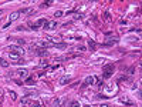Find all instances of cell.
Returning a JSON list of instances; mask_svg holds the SVG:
<instances>
[{
  "label": "cell",
  "mask_w": 142,
  "mask_h": 107,
  "mask_svg": "<svg viewBox=\"0 0 142 107\" xmlns=\"http://www.w3.org/2000/svg\"><path fill=\"white\" fill-rule=\"evenodd\" d=\"M70 80H71V77H68V76H67V77L60 79V81H58V83H60L61 86H64V84H68V83H70Z\"/></svg>",
  "instance_id": "cell-12"
},
{
  "label": "cell",
  "mask_w": 142,
  "mask_h": 107,
  "mask_svg": "<svg viewBox=\"0 0 142 107\" xmlns=\"http://www.w3.org/2000/svg\"><path fill=\"white\" fill-rule=\"evenodd\" d=\"M100 107H110V104H101Z\"/></svg>",
  "instance_id": "cell-29"
},
{
  "label": "cell",
  "mask_w": 142,
  "mask_h": 107,
  "mask_svg": "<svg viewBox=\"0 0 142 107\" xmlns=\"http://www.w3.org/2000/svg\"><path fill=\"white\" fill-rule=\"evenodd\" d=\"M16 76H17L19 79H26L28 76V70H24V69H23V70H17V71H16Z\"/></svg>",
  "instance_id": "cell-7"
},
{
  "label": "cell",
  "mask_w": 142,
  "mask_h": 107,
  "mask_svg": "<svg viewBox=\"0 0 142 107\" xmlns=\"http://www.w3.org/2000/svg\"><path fill=\"white\" fill-rule=\"evenodd\" d=\"M119 100H121L122 103H126L128 106H134V101H131V100H129V99H126V97H121Z\"/></svg>",
  "instance_id": "cell-13"
},
{
  "label": "cell",
  "mask_w": 142,
  "mask_h": 107,
  "mask_svg": "<svg viewBox=\"0 0 142 107\" xmlns=\"http://www.w3.org/2000/svg\"><path fill=\"white\" fill-rule=\"evenodd\" d=\"M36 54H38V56H46V54H47V49L38 46V47L36 49Z\"/></svg>",
  "instance_id": "cell-9"
},
{
  "label": "cell",
  "mask_w": 142,
  "mask_h": 107,
  "mask_svg": "<svg viewBox=\"0 0 142 107\" xmlns=\"http://www.w3.org/2000/svg\"><path fill=\"white\" fill-rule=\"evenodd\" d=\"M26 84H34V79L33 77H28L27 80H26Z\"/></svg>",
  "instance_id": "cell-21"
},
{
  "label": "cell",
  "mask_w": 142,
  "mask_h": 107,
  "mask_svg": "<svg viewBox=\"0 0 142 107\" xmlns=\"http://www.w3.org/2000/svg\"><path fill=\"white\" fill-rule=\"evenodd\" d=\"M97 80H98V79H97L95 76H88V77L85 79L84 84H85V86H94V84L97 83Z\"/></svg>",
  "instance_id": "cell-5"
},
{
  "label": "cell",
  "mask_w": 142,
  "mask_h": 107,
  "mask_svg": "<svg viewBox=\"0 0 142 107\" xmlns=\"http://www.w3.org/2000/svg\"><path fill=\"white\" fill-rule=\"evenodd\" d=\"M102 17H104V19H105L107 22H111V16H110V13H108V12H104Z\"/></svg>",
  "instance_id": "cell-18"
},
{
  "label": "cell",
  "mask_w": 142,
  "mask_h": 107,
  "mask_svg": "<svg viewBox=\"0 0 142 107\" xmlns=\"http://www.w3.org/2000/svg\"><path fill=\"white\" fill-rule=\"evenodd\" d=\"M21 106H23V107H30V106H31V100H30L28 97L21 99Z\"/></svg>",
  "instance_id": "cell-11"
},
{
  "label": "cell",
  "mask_w": 142,
  "mask_h": 107,
  "mask_svg": "<svg viewBox=\"0 0 142 107\" xmlns=\"http://www.w3.org/2000/svg\"><path fill=\"white\" fill-rule=\"evenodd\" d=\"M126 73H128V74H129V76H132V74H134V73H135V67H134V66H132V67H129V69H128V70H126Z\"/></svg>",
  "instance_id": "cell-19"
},
{
  "label": "cell",
  "mask_w": 142,
  "mask_h": 107,
  "mask_svg": "<svg viewBox=\"0 0 142 107\" xmlns=\"http://www.w3.org/2000/svg\"><path fill=\"white\" fill-rule=\"evenodd\" d=\"M78 106H80V103H78V101H73V103L70 104V107H78Z\"/></svg>",
  "instance_id": "cell-25"
},
{
  "label": "cell",
  "mask_w": 142,
  "mask_h": 107,
  "mask_svg": "<svg viewBox=\"0 0 142 107\" xmlns=\"http://www.w3.org/2000/svg\"><path fill=\"white\" fill-rule=\"evenodd\" d=\"M88 44H89V49H91V50H95V49H97V44H95V42H92V40H88Z\"/></svg>",
  "instance_id": "cell-16"
},
{
  "label": "cell",
  "mask_w": 142,
  "mask_h": 107,
  "mask_svg": "<svg viewBox=\"0 0 142 107\" xmlns=\"http://www.w3.org/2000/svg\"><path fill=\"white\" fill-rule=\"evenodd\" d=\"M30 107H43V104H41L38 100H34V101H31V106Z\"/></svg>",
  "instance_id": "cell-15"
},
{
  "label": "cell",
  "mask_w": 142,
  "mask_h": 107,
  "mask_svg": "<svg viewBox=\"0 0 142 107\" xmlns=\"http://www.w3.org/2000/svg\"><path fill=\"white\" fill-rule=\"evenodd\" d=\"M19 14H20V12H14V13H10V16H9V23H11V22H14L16 19H19Z\"/></svg>",
  "instance_id": "cell-10"
},
{
  "label": "cell",
  "mask_w": 142,
  "mask_h": 107,
  "mask_svg": "<svg viewBox=\"0 0 142 107\" xmlns=\"http://www.w3.org/2000/svg\"><path fill=\"white\" fill-rule=\"evenodd\" d=\"M10 97H11L13 100H16V99H17V94H16L14 91H10Z\"/></svg>",
  "instance_id": "cell-23"
},
{
  "label": "cell",
  "mask_w": 142,
  "mask_h": 107,
  "mask_svg": "<svg viewBox=\"0 0 142 107\" xmlns=\"http://www.w3.org/2000/svg\"><path fill=\"white\" fill-rule=\"evenodd\" d=\"M116 43H118V36H112L111 39H108V40L104 42V47H112Z\"/></svg>",
  "instance_id": "cell-4"
},
{
  "label": "cell",
  "mask_w": 142,
  "mask_h": 107,
  "mask_svg": "<svg viewBox=\"0 0 142 107\" xmlns=\"http://www.w3.org/2000/svg\"><path fill=\"white\" fill-rule=\"evenodd\" d=\"M46 64H47V60H46V59H43V60L40 61V66H46Z\"/></svg>",
  "instance_id": "cell-26"
},
{
  "label": "cell",
  "mask_w": 142,
  "mask_h": 107,
  "mask_svg": "<svg viewBox=\"0 0 142 107\" xmlns=\"http://www.w3.org/2000/svg\"><path fill=\"white\" fill-rule=\"evenodd\" d=\"M0 66L1 67H9V61L6 59H0Z\"/></svg>",
  "instance_id": "cell-14"
},
{
  "label": "cell",
  "mask_w": 142,
  "mask_h": 107,
  "mask_svg": "<svg viewBox=\"0 0 142 107\" xmlns=\"http://www.w3.org/2000/svg\"><path fill=\"white\" fill-rule=\"evenodd\" d=\"M9 57L11 59V61H13L14 64H23V63H24V59H21V56H19V54L13 53V52H10Z\"/></svg>",
  "instance_id": "cell-2"
},
{
  "label": "cell",
  "mask_w": 142,
  "mask_h": 107,
  "mask_svg": "<svg viewBox=\"0 0 142 107\" xmlns=\"http://www.w3.org/2000/svg\"><path fill=\"white\" fill-rule=\"evenodd\" d=\"M46 22H47L46 19H38L36 23H28V27H30L31 30H37L38 27H41L43 24H46Z\"/></svg>",
  "instance_id": "cell-3"
},
{
  "label": "cell",
  "mask_w": 142,
  "mask_h": 107,
  "mask_svg": "<svg viewBox=\"0 0 142 107\" xmlns=\"http://www.w3.org/2000/svg\"><path fill=\"white\" fill-rule=\"evenodd\" d=\"M58 103H60L58 99H54V100H53V104H54V106H58Z\"/></svg>",
  "instance_id": "cell-27"
},
{
  "label": "cell",
  "mask_w": 142,
  "mask_h": 107,
  "mask_svg": "<svg viewBox=\"0 0 142 107\" xmlns=\"http://www.w3.org/2000/svg\"><path fill=\"white\" fill-rule=\"evenodd\" d=\"M81 17H84V13H77L74 16V19H81Z\"/></svg>",
  "instance_id": "cell-22"
},
{
  "label": "cell",
  "mask_w": 142,
  "mask_h": 107,
  "mask_svg": "<svg viewBox=\"0 0 142 107\" xmlns=\"http://www.w3.org/2000/svg\"><path fill=\"white\" fill-rule=\"evenodd\" d=\"M23 12H24V13H27V14H31V13H33L34 10H33V9H24Z\"/></svg>",
  "instance_id": "cell-24"
},
{
  "label": "cell",
  "mask_w": 142,
  "mask_h": 107,
  "mask_svg": "<svg viewBox=\"0 0 142 107\" xmlns=\"http://www.w3.org/2000/svg\"><path fill=\"white\" fill-rule=\"evenodd\" d=\"M114 70H115V64H112V63H108V64L104 66V74H102L104 80H107V79H110L112 76Z\"/></svg>",
  "instance_id": "cell-1"
},
{
  "label": "cell",
  "mask_w": 142,
  "mask_h": 107,
  "mask_svg": "<svg viewBox=\"0 0 142 107\" xmlns=\"http://www.w3.org/2000/svg\"><path fill=\"white\" fill-rule=\"evenodd\" d=\"M138 96H139V97H142V89L139 90V91H138Z\"/></svg>",
  "instance_id": "cell-28"
},
{
  "label": "cell",
  "mask_w": 142,
  "mask_h": 107,
  "mask_svg": "<svg viewBox=\"0 0 142 107\" xmlns=\"http://www.w3.org/2000/svg\"><path fill=\"white\" fill-rule=\"evenodd\" d=\"M54 47H56V49H61V50H63V49H65V47H67V44L61 42V43H58V44H56Z\"/></svg>",
  "instance_id": "cell-17"
},
{
  "label": "cell",
  "mask_w": 142,
  "mask_h": 107,
  "mask_svg": "<svg viewBox=\"0 0 142 107\" xmlns=\"http://www.w3.org/2000/svg\"><path fill=\"white\" fill-rule=\"evenodd\" d=\"M11 52L19 54V56H23L24 54V49H21L20 46H11Z\"/></svg>",
  "instance_id": "cell-8"
},
{
  "label": "cell",
  "mask_w": 142,
  "mask_h": 107,
  "mask_svg": "<svg viewBox=\"0 0 142 107\" xmlns=\"http://www.w3.org/2000/svg\"><path fill=\"white\" fill-rule=\"evenodd\" d=\"M63 14H64V12H61V10H57L56 13H54V16H56V17H61Z\"/></svg>",
  "instance_id": "cell-20"
},
{
  "label": "cell",
  "mask_w": 142,
  "mask_h": 107,
  "mask_svg": "<svg viewBox=\"0 0 142 107\" xmlns=\"http://www.w3.org/2000/svg\"><path fill=\"white\" fill-rule=\"evenodd\" d=\"M1 13H3V12H1V10H0V14H1Z\"/></svg>",
  "instance_id": "cell-30"
},
{
  "label": "cell",
  "mask_w": 142,
  "mask_h": 107,
  "mask_svg": "<svg viewBox=\"0 0 142 107\" xmlns=\"http://www.w3.org/2000/svg\"><path fill=\"white\" fill-rule=\"evenodd\" d=\"M57 29V23L56 22H46V24H44V30H56Z\"/></svg>",
  "instance_id": "cell-6"
}]
</instances>
